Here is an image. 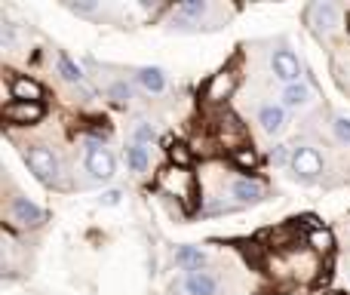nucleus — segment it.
<instances>
[{
    "mask_svg": "<svg viewBox=\"0 0 350 295\" xmlns=\"http://www.w3.org/2000/svg\"><path fill=\"white\" fill-rule=\"evenodd\" d=\"M160 188H163L170 197H178L181 203H191L193 191H197V181H193V172L185 166H166L160 172Z\"/></svg>",
    "mask_w": 350,
    "mask_h": 295,
    "instance_id": "f257e3e1",
    "label": "nucleus"
},
{
    "mask_svg": "<svg viewBox=\"0 0 350 295\" xmlns=\"http://www.w3.org/2000/svg\"><path fill=\"white\" fill-rule=\"evenodd\" d=\"M25 163H28L31 172H34L40 181H53L55 172H59V160H55V154L43 145L25 148Z\"/></svg>",
    "mask_w": 350,
    "mask_h": 295,
    "instance_id": "f03ea898",
    "label": "nucleus"
},
{
    "mask_svg": "<svg viewBox=\"0 0 350 295\" xmlns=\"http://www.w3.org/2000/svg\"><path fill=\"white\" fill-rule=\"evenodd\" d=\"M234 92H237V74L234 71H218V74H212L209 84H206V102L221 105V102H228Z\"/></svg>",
    "mask_w": 350,
    "mask_h": 295,
    "instance_id": "7ed1b4c3",
    "label": "nucleus"
},
{
    "mask_svg": "<svg viewBox=\"0 0 350 295\" xmlns=\"http://www.w3.org/2000/svg\"><path fill=\"white\" fill-rule=\"evenodd\" d=\"M10 216H12V222L22 225V228H37V225L46 222V212H43L37 203H31L28 197H12Z\"/></svg>",
    "mask_w": 350,
    "mask_h": 295,
    "instance_id": "20e7f679",
    "label": "nucleus"
},
{
    "mask_svg": "<svg viewBox=\"0 0 350 295\" xmlns=\"http://www.w3.org/2000/svg\"><path fill=\"white\" fill-rule=\"evenodd\" d=\"M292 169H295V175H301V179H317V175L323 172V157L317 148H295L292 151Z\"/></svg>",
    "mask_w": 350,
    "mask_h": 295,
    "instance_id": "39448f33",
    "label": "nucleus"
},
{
    "mask_svg": "<svg viewBox=\"0 0 350 295\" xmlns=\"http://www.w3.org/2000/svg\"><path fill=\"white\" fill-rule=\"evenodd\" d=\"M271 68L286 86L301 80V65H298V55L292 53V49H277V53L271 55Z\"/></svg>",
    "mask_w": 350,
    "mask_h": 295,
    "instance_id": "423d86ee",
    "label": "nucleus"
},
{
    "mask_svg": "<svg viewBox=\"0 0 350 295\" xmlns=\"http://www.w3.org/2000/svg\"><path fill=\"white\" fill-rule=\"evenodd\" d=\"M86 169H90L92 179H111L114 175V157H111L108 148H102L98 142H92L90 151H86Z\"/></svg>",
    "mask_w": 350,
    "mask_h": 295,
    "instance_id": "0eeeda50",
    "label": "nucleus"
},
{
    "mask_svg": "<svg viewBox=\"0 0 350 295\" xmlns=\"http://www.w3.org/2000/svg\"><path fill=\"white\" fill-rule=\"evenodd\" d=\"M3 117L16 127H28V123H37L43 117V105L40 102H10L3 108Z\"/></svg>",
    "mask_w": 350,
    "mask_h": 295,
    "instance_id": "6e6552de",
    "label": "nucleus"
},
{
    "mask_svg": "<svg viewBox=\"0 0 350 295\" xmlns=\"http://www.w3.org/2000/svg\"><path fill=\"white\" fill-rule=\"evenodd\" d=\"M10 92H12V102H40L43 99V86L31 77H16L10 84Z\"/></svg>",
    "mask_w": 350,
    "mask_h": 295,
    "instance_id": "1a4fd4ad",
    "label": "nucleus"
},
{
    "mask_svg": "<svg viewBox=\"0 0 350 295\" xmlns=\"http://www.w3.org/2000/svg\"><path fill=\"white\" fill-rule=\"evenodd\" d=\"M185 292L187 295H215L218 292V280L206 271H191L185 277Z\"/></svg>",
    "mask_w": 350,
    "mask_h": 295,
    "instance_id": "9d476101",
    "label": "nucleus"
},
{
    "mask_svg": "<svg viewBox=\"0 0 350 295\" xmlns=\"http://www.w3.org/2000/svg\"><path fill=\"white\" fill-rule=\"evenodd\" d=\"M230 194L237 197V203H258V200L265 197V188L255 179H237L234 185H230Z\"/></svg>",
    "mask_w": 350,
    "mask_h": 295,
    "instance_id": "9b49d317",
    "label": "nucleus"
},
{
    "mask_svg": "<svg viewBox=\"0 0 350 295\" xmlns=\"http://www.w3.org/2000/svg\"><path fill=\"white\" fill-rule=\"evenodd\" d=\"M258 123L267 136H277L280 129L286 127V111L280 108V105H265V108L258 111Z\"/></svg>",
    "mask_w": 350,
    "mask_h": 295,
    "instance_id": "f8f14e48",
    "label": "nucleus"
},
{
    "mask_svg": "<svg viewBox=\"0 0 350 295\" xmlns=\"http://www.w3.org/2000/svg\"><path fill=\"white\" fill-rule=\"evenodd\" d=\"M308 249L320 259V255H329L335 249V237H332V231H326V228H314L308 234Z\"/></svg>",
    "mask_w": 350,
    "mask_h": 295,
    "instance_id": "ddd939ff",
    "label": "nucleus"
},
{
    "mask_svg": "<svg viewBox=\"0 0 350 295\" xmlns=\"http://www.w3.org/2000/svg\"><path fill=\"white\" fill-rule=\"evenodd\" d=\"M335 18H338V10H335L332 3H314V6H310V22H314V28L332 31L335 28Z\"/></svg>",
    "mask_w": 350,
    "mask_h": 295,
    "instance_id": "4468645a",
    "label": "nucleus"
},
{
    "mask_svg": "<svg viewBox=\"0 0 350 295\" xmlns=\"http://www.w3.org/2000/svg\"><path fill=\"white\" fill-rule=\"evenodd\" d=\"M310 102V86L304 84V80H298V84H289L283 90V105L286 108H301V105Z\"/></svg>",
    "mask_w": 350,
    "mask_h": 295,
    "instance_id": "2eb2a0df",
    "label": "nucleus"
},
{
    "mask_svg": "<svg viewBox=\"0 0 350 295\" xmlns=\"http://www.w3.org/2000/svg\"><path fill=\"white\" fill-rule=\"evenodd\" d=\"M175 261H178L181 268H187V274H191V271H200V268H203L206 255L200 253L197 246H181L178 253H175Z\"/></svg>",
    "mask_w": 350,
    "mask_h": 295,
    "instance_id": "dca6fc26",
    "label": "nucleus"
},
{
    "mask_svg": "<svg viewBox=\"0 0 350 295\" xmlns=\"http://www.w3.org/2000/svg\"><path fill=\"white\" fill-rule=\"evenodd\" d=\"M139 84L145 86L148 92H163L166 77H163V71H160V68H142V71H139Z\"/></svg>",
    "mask_w": 350,
    "mask_h": 295,
    "instance_id": "f3484780",
    "label": "nucleus"
},
{
    "mask_svg": "<svg viewBox=\"0 0 350 295\" xmlns=\"http://www.w3.org/2000/svg\"><path fill=\"white\" fill-rule=\"evenodd\" d=\"M206 16V3H200V0H191V3H181V6H175V18L178 22H197V18H203Z\"/></svg>",
    "mask_w": 350,
    "mask_h": 295,
    "instance_id": "a211bd4d",
    "label": "nucleus"
},
{
    "mask_svg": "<svg viewBox=\"0 0 350 295\" xmlns=\"http://www.w3.org/2000/svg\"><path fill=\"white\" fill-rule=\"evenodd\" d=\"M230 157H234V163H237L240 169H255V166H258V154H255V148L240 145V148L230 151Z\"/></svg>",
    "mask_w": 350,
    "mask_h": 295,
    "instance_id": "6ab92c4d",
    "label": "nucleus"
},
{
    "mask_svg": "<svg viewBox=\"0 0 350 295\" xmlns=\"http://www.w3.org/2000/svg\"><path fill=\"white\" fill-rule=\"evenodd\" d=\"M191 145H185V142H172L170 145V160H172V166H185V169H191Z\"/></svg>",
    "mask_w": 350,
    "mask_h": 295,
    "instance_id": "aec40b11",
    "label": "nucleus"
},
{
    "mask_svg": "<svg viewBox=\"0 0 350 295\" xmlns=\"http://www.w3.org/2000/svg\"><path fill=\"white\" fill-rule=\"evenodd\" d=\"M157 139V129L151 127V123H135L133 127V145H151V142Z\"/></svg>",
    "mask_w": 350,
    "mask_h": 295,
    "instance_id": "412c9836",
    "label": "nucleus"
},
{
    "mask_svg": "<svg viewBox=\"0 0 350 295\" xmlns=\"http://www.w3.org/2000/svg\"><path fill=\"white\" fill-rule=\"evenodd\" d=\"M59 71H62V77L71 80V84H80V80H83V71H80V65H74V62L68 59L65 53L59 55Z\"/></svg>",
    "mask_w": 350,
    "mask_h": 295,
    "instance_id": "4be33fe9",
    "label": "nucleus"
},
{
    "mask_svg": "<svg viewBox=\"0 0 350 295\" xmlns=\"http://www.w3.org/2000/svg\"><path fill=\"white\" fill-rule=\"evenodd\" d=\"M126 160H129V166H133L135 172H142V169L148 166V151L142 148V145H133V148H126Z\"/></svg>",
    "mask_w": 350,
    "mask_h": 295,
    "instance_id": "5701e85b",
    "label": "nucleus"
},
{
    "mask_svg": "<svg viewBox=\"0 0 350 295\" xmlns=\"http://www.w3.org/2000/svg\"><path fill=\"white\" fill-rule=\"evenodd\" d=\"M335 136H338V142H345V145H350V120L347 117H335Z\"/></svg>",
    "mask_w": 350,
    "mask_h": 295,
    "instance_id": "b1692460",
    "label": "nucleus"
},
{
    "mask_svg": "<svg viewBox=\"0 0 350 295\" xmlns=\"http://www.w3.org/2000/svg\"><path fill=\"white\" fill-rule=\"evenodd\" d=\"M111 96H114L117 102H129V99H133V92H129L126 84H114V86H111Z\"/></svg>",
    "mask_w": 350,
    "mask_h": 295,
    "instance_id": "393cba45",
    "label": "nucleus"
},
{
    "mask_svg": "<svg viewBox=\"0 0 350 295\" xmlns=\"http://www.w3.org/2000/svg\"><path fill=\"white\" fill-rule=\"evenodd\" d=\"M68 10L80 12V16H92V12H96L98 6H96V3H68Z\"/></svg>",
    "mask_w": 350,
    "mask_h": 295,
    "instance_id": "a878e982",
    "label": "nucleus"
},
{
    "mask_svg": "<svg viewBox=\"0 0 350 295\" xmlns=\"http://www.w3.org/2000/svg\"><path fill=\"white\" fill-rule=\"evenodd\" d=\"M273 163H277V166H283V163L286 160H289V151H286V145H277V148H273Z\"/></svg>",
    "mask_w": 350,
    "mask_h": 295,
    "instance_id": "bb28decb",
    "label": "nucleus"
},
{
    "mask_svg": "<svg viewBox=\"0 0 350 295\" xmlns=\"http://www.w3.org/2000/svg\"><path fill=\"white\" fill-rule=\"evenodd\" d=\"M117 200H120V191H108V194H102V203H105V206H114Z\"/></svg>",
    "mask_w": 350,
    "mask_h": 295,
    "instance_id": "cd10ccee",
    "label": "nucleus"
},
{
    "mask_svg": "<svg viewBox=\"0 0 350 295\" xmlns=\"http://www.w3.org/2000/svg\"><path fill=\"white\" fill-rule=\"evenodd\" d=\"M323 295H341V292H323Z\"/></svg>",
    "mask_w": 350,
    "mask_h": 295,
    "instance_id": "c85d7f7f",
    "label": "nucleus"
},
{
    "mask_svg": "<svg viewBox=\"0 0 350 295\" xmlns=\"http://www.w3.org/2000/svg\"><path fill=\"white\" fill-rule=\"evenodd\" d=\"M283 295H298V292H283Z\"/></svg>",
    "mask_w": 350,
    "mask_h": 295,
    "instance_id": "c756f323",
    "label": "nucleus"
}]
</instances>
